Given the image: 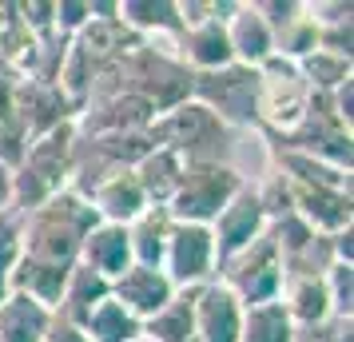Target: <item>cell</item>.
<instances>
[{
	"label": "cell",
	"instance_id": "obj_44",
	"mask_svg": "<svg viewBox=\"0 0 354 342\" xmlns=\"http://www.w3.org/2000/svg\"><path fill=\"white\" fill-rule=\"evenodd\" d=\"M131 342H151V339H147L144 330H140V334H136V339H131Z\"/></svg>",
	"mask_w": 354,
	"mask_h": 342
},
{
	"label": "cell",
	"instance_id": "obj_29",
	"mask_svg": "<svg viewBox=\"0 0 354 342\" xmlns=\"http://www.w3.org/2000/svg\"><path fill=\"white\" fill-rule=\"evenodd\" d=\"M239 342H295V323L279 298L259 303V307H243V330Z\"/></svg>",
	"mask_w": 354,
	"mask_h": 342
},
{
	"label": "cell",
	"instance_id": "obj_40",
	"mask_svg": "<svg viewBox=\"0 0 354 342\" xmlns=\"http://www.w3.org/2000/svg\"><path fill=\"white\" fill-rule=\"evenodd\" d=\"M44 342H88V339H84V330H80V326H72V323H64V319H56V314H52V323H48V334H44Z\"/></svg>",
	"mask_w": 354,
	"mask_h": 342
},
{
	"label": "cell",
	"instance_id": "obj_35",
	"mask_svg": "<svg viewBox=\"0 0 354 342\" xmlns=\"http://www.w3.org/2000/svg\"><path fill=\"white\" fill-rule=\"evenodd\" d=\"M17 12L24 20V28L36 40H48L56 36V17H52V0H17Z\"/></svg>",
	"mask_w": 354,
	"mask_h": 342
},
{
	"label": "cell",
	"instance_id": "obj_4",
	"mask_svg": "<svg viewBox=\"0 0 354 342\" xmlns=\"http://www.w3.org/2000/svg\"><path fill=\"white\" fill-rule=\"evenodd\" d=\"M243 183H247V175L231 160L227 163H183V175H179L176 191L167 199V215L176 223L211 227L215 215L235 199V191Z\"/></svg>",
	"mask_w": 354,
	"mask_h": 342
},
{
	"label": "cell",
	"instance_id": "obj_18",
	"mask_svg": "<svg viewBox=\"0 0 354 342\" xmlns=\"http://www.w3.org/2000/svg\"><path fill=\"white\" fill-rule=\"evenodd\" d=\"M80 263L88 267V271H96L100 278L115 283V278H120V275L131 267L128 227H120V223H96V227L84 235Z\"/></svg>",
	"mask_w": 354,
	"mask_h": 342
},
{
	"label": "cell",
	"instance_id": "obj_22",
	"mask_svg": "<svg viewBox=\"0 0 354 342\" xmlns=\"http://www.w3.org/2000/svg\"><path fill=\"white\" fill-rule=\"evenodd\" d=\"M271 163H274V171H279V175H283L287 183L351 191V171H342V167H330V163L315 160V155H303V151H283V147H271Z\"/></svg>",
	"mask_w": 354,
	"mask_h": 342
},
{
	"label": "cell",
	"instance_id": "obj_45",
	"mask_svg": "<svg viewBox=\"0 0 354 342\" xmlns=\"http://www.w3.org/2000/svg\"><path fill=\"white\" fill-rule=\"evenodd\" d=\"M192 342H195V339H192Z\"/></svg>",
	"mask_w": 354,
	"mask_h": 342
},
{
	"label": "cell",
	"instance_id": "obj_36",
	"mask_svg": "<svg viewBox=\"0 0 354 342\" xmlns=\"http://www.w3.org/2000/svg\"><path fill=\"white\" fill-rule=\"evenodd\" d=\"M295 342H354V319H338L330 314L319 326H303L295 330Z\"/></svg>",
	"mask_w": 354,
	"mask_h": 342
},
{
	"label": "cell",
	"instance_id": "obj_43",
	"mask_svg": "<svg viewBox=\"0 0 354 342\" xmlns=\"http://www.w3.org/2000/svg\"><path fill=\"white\" fill-rule=\"evenodd\" d=\"M4 20H8V4L0 0V32H4Z\"/></svg>",
	"mask_w": 354,
	"mask_h": 342
},
{
	"label": "cell",
	"instance_id": "obj_20",
	"mask_svg": "<svg viewBox=\"0 0 354 342\" xmlns=\"http://www.w3.org/2000/svg\"><path fill=\"white\" fill-rule=\"evenodd\" d=\"M279 303L287 310V319L295 323V330L303 326H319L330 319V298H326V283L322 275H287Z\"/></svg>",
	"mask_w": 354,
	"mask_h": 342
},
{
	"label": "cell",
	"instance_id": "obj_7",
	"mask_svg": "<svg viewBox=\"0 0 354 342\" xmlns=\"http://www.w3.org/2000/svg\"><path fill=\"white\" fill-rule=\"evenodd\" d=\"M192 99L215 112L231 131L255 128L259 76L247 64H227L215 72H192Z\"/></svg>",
	"mask_w": 354,
	"mask_h": 342
},
{
	"label": "cell",
	"instance_id": "obj_5",
	"mask_svg": "<svg viewBox=\"0 0 354 342\" xmlns=\"http://www.w3.org/2000/svg\"><path fill=\"white\" fill-rule=\"evenodd\" d=\"M259 76V99H255V128L267 140H279L287 131L299 128L306 104H310V88H306L303 72L295 60L283 56H267L255 68Z\"/></svg>",
	"mask_w": 354,
	"mask_h": 342
},
{
	"label": "cell",
	"instance_id": "obj_16",
	"mask_svg": "<svg viewBox=\"0 0 354 342\" xmlns=\"http://www.w3.org/2000/svg\"><path fill=\"white\" fill-rule=\"evenodd\" d=\"M84 199H88V207L96 211L100 223H120V227H128L131 219H140L144 207H147V199H144V191H140L131 167L104 175Z\"/></svg>",
	"mask_w": 354,
	"mask_h": 342
},
{
	"label": "cell",
	"instance_id": "obj_12",
	"mask_svg": "<svg viewBox=\"0 0 354 342\" xmlns=\"http://www.w3.org/2000/svg\"><path fill=\"white\" fill-rule=\"evenodd\" d=\"M12 115L20 120L24 135L36 140V135H44V131L60 128L68 120H76V108L68 104V96L56 84L17 80V88H12Z\"/></svg>",
	"mask_w": 354,
	"mask_h": 342
},
{
	"label": "cell",
	"instance_id": "obj_28",
	"mask_svg": "<svg viewBox=\"0 0 354 342\" xmlns=\"http://www.w3.org/2000/svg\"><path fill=\"white\" fill-rule=\"evenodd\" d=\"M80 330H84L88 342H131L140 330H144V323H140L136 314H128V310L108 294L104 303H96V307L84 314Z\"/></svg>",
	"mask_w": 354,
	"mask_h": 342
},
{
	"label": "cell",
	"instance_id": "obj_26",
	"mask_svg": "<svg viewBox=\"0 0 354 342\" xmlns=\"http://www.w3.org/2000/svg\"><path fill=\"white\" fill-rule=\"evenodd\" d=\"M115 17L136 36H176L179 40L176 0H115Z\"/></svg>",
	"mask_w": 354,
	"mask_h": 342
},
{
	"label": "cell",
	"instance_id": "obj_42",
	"mask_svg": "<svg viewBox=\"0 0 354 342\" xmlns=\"http://www.w3.org/2000/svg\"><path fill=\"white\" fill-rule=\"evenodd\" d=\"M12 207V171L8 167H0V215Z\"/></svg>",
	"mask_w": 354,
	"mask_h": 342
},
{
	"label": "cell",
	"instance_id": "obj_15",
	"mask_svg": "<svg viewBox=\"0 0 354 342\" xmlns=\"http://www.w3.org/2000/svg\"><path fill=\"white\" fill-rule=\"evenodd\" d=\"M171 294H176L171 278L163 271H156V267H140V263H131L128 271L112 283V298L128 314H136L140 323H147L151 314H160L171 303Z\"/></svg>",
	"mask_w": 354,
	"mask_h": 342
},
{
	"label": "cell",
	"instance_id": "obj_37",
	"mask_svg": "<svg viewBox=\"0 0 354 342\" xmlns=\"http://www.w3.org/2000/svg\"><path fill=\"white\" fill-rule=\"evenodd\" d=\"M52 17H56V32L72 40L92 20V8H88V0H52Z\"/></svg>",
	"mask_w": 354,
	"mask_h": 342
},
{
	"label": "cell",
	"instance_id": "obj_31",
	"mask_svg": "<svg viewBox=\"0 0 354 342\" xmlns=\"http://www.w3.org/2000/svg\"><path fill=\"white\" fill-rule=\"evenodd\" d=\"M299 72H303V80H306L310 92L330 96L335 88H342L346 80H354V60H346V56H330V52L315 48L310 56L299 60Z\"/></svg>",
	"mask_w": 354,
	"mask_h": 342
},
{
	"label": "cell",
	"instance_id": "obj_17",
	"mask_svg": "<svg viewBox=\"0 0 354 342\" xmlns=\"http://www.w3.org/2000/svg\"><path fill=\"white\" fill-rule=\"evenodd\" d=\"M223 24H227V44H231L235 64L259 68L267 56H274V36L267 28V20L255 12L251 0H235V8H231V17Z\"/></svg>",
	"mask_w": 354,
	"mask_h": 342
},
{
	"label": "cell",
	"instance_id": "obj_30",
	"mask_svg": "<svg viewBox=\"0 0 354 342\" xmlns=\"http://www.w3.org/2000/svg\"><path fill=\"white\" fill-rule=\"evenodd\" d=\"M319 48V24L310 17V8H306V0H299V12L283 24V28H274V56H283V60H303L310 52Z\"/></svg>",
	"mask_w": 354,
	"mask_h": 342
},
{
	"label": "cell",
	"instance_id": "obj_9",
	"mask_svg": "<svg viewBox=\"0 0 354 342\" xmlns=\"http://www.w3.org/2000/svg\"><path fill=\"white\" fill-rule=\"evenodd\" d=\"M160 271L171 278L176 291L215 283V239H211V227L176 223L171 235H167V251H163Z\"/></svg>",
	"mask_w": 354,
	"mask_h": 342
},
{
	"label": "cell",
	"instance_id": "obj_14",
	"mask_svg": "<svg viewBox=\"0 0 354 342\" xmlns=\"http://www.w3.org/2000/svg\"><path fill=\"white\" fill-rule=\"evenodd\" d=\"M243 303L215 278L195 291V342H239Z\"/></svg>",
	"mask_w": 354,
	"mask_h": 342
},
{
	"label": "cell",
	"instance_id": "obj_23",
	"mask_svg": "<svg viewBox=\"0 0 354 342\" xmlns=\"http://www.w3.org/2000/svg\"><path fill=\"white\" fill-rule=\"evenodd\" d=\"M171 227H176V219L167 215V207H144V215L128 223L131 263H140V267H156V271H160Z\"/></svg>",
	"mask_w": 354,
	"mask_h": 342
},
{
	"label": "cell",
	"instance_id": "obj_8",
	"mask_svg": "<svg viewBox=\"0 0 354 342\" xmlns=\"http://www.w3.org/2000/svg\"><path fill=\"white\" fill-rule=\"evenodd\" d=\"M215 278L239 298L243 307H259V303L279 298V291H283V259H279L271 227L263 231L251 247H243L235 259H227Z\"/></svg>",
	"mask_w": 354,
	"mask_h": 342
},
{
	"label": "cell",
	"instance_id": "obj_2",
	"mask_svg": "<svg viewBox=\"0 0 354 342\" xmlns=\"http://www.w3.org/2000/svg\"><path fill=\"white\" fill-rule=\"evenodd\" d=\"M72 151H76V120L28 140L24 160L12 171V207L8 211L24 215L40 207L44 199H52L56 191H64L68 175H72Z\"/></svg>",
	"mask_w": 354,
	"mask_h": 342
},
{
	"label": "cell",
	"instance_id": "obj_6",
	"mask_svg": "<svg viewBox=\"0 0 354 342\" xmlns=\"http://www.w3.org/2000/svg\"><path fill=\"white\" fill-rule=\"evenodd\" d=\"M267 144L283 147V151L315 155V160L330 163V167H342V171L354 167V131L338 120L330 96H322V92H310V104H306L299 128L279 135V140H267Z\"/></svg>",
	"mask_w": 354,
	"mask_h": 342
},
{
	"label": "cell",
	"instance_id": "obj_11",
	"mask_svg": "<svg viewBox=\"0 0 354 342\" xmlns=\"http://www.w3.org/2000/svg\"><path fill=\"white\" fill-rule=\"evenodd\" d=\"M156 120V108L147 99L131 96V92H108L84 104V112L76 115V135L92 140V135H128V131H147V124Z\"/></svg>",
	"mask_w": 354,
	"mask_h": 342
},
{
	"label": "cell",
	"instance_id": "obj_41",
	"mask_svg": "<svg viewBox=\"0 0 354 342\" xmlns=\"http://www.w3.org/2000/svg\"><path fill=\"white\" fill-rule=\"evenodd\" d=\"M12 88H17V76L8 68H0V120L12 115Z\"/></svg>",
	"mask_w": 354,
	"mask_h": 342
},
{
	"label": "cell",
	"instance_id": "obj_38",
	"mask_svg": "<svg viewBox=\"0 0 354 342\" xmlns=\"http://www.w3.org/2000/svg\"><path fill=\"white\" fill-rule=\"evenodd\" d=\"M351 44H354L351 17H338V20L319 24V48L322 52H330V56H346V60H351Z\"/></svg>",
	"mask_w": 354,
	"mask_h": 342
},
{
	"label": "cell",
	"instance_id": "obj_34",
	"mask_svg": "<svg viewBox=\"0 0 354 342\" xmlns=\"http://www.w3.org/2000/svg\"><path fill=\"white\" fill-rule=\"evenodd\" d=\"M24 147H28V135L20 128L17 115H4L0 120V167L17 171V163L24 160Z\"/></svg>",
	"mask_w": 354,
	"mask_h": 342
},
{
	"label": "cell",
	"instance_id": "obj_33",
	"mask_svg": "<svg viewBox=\"0 0 354 342\" xmlns=\"http://www.w3.org/2000/svg\"><path fill=\"white\" fill-rule=\"evenodd\" d=\"M17 231H20V215L4 211L0 215V303L12 291V267H17V255H20Z\"/></svg>",
	"mask_w": 354,
	"mask_h": 342
},
{
	"label": "cell",
	"instance_id": "obj_21",
	"mask_svg": "<svg viewBox=\"0 0 354 342\" xmlns=\"http://www.w3.org/2000/svg\"><path fill=\"white\" fill-rule=\"evenodd\" d=\"M52 310L20 291H8L0 303V342H44Z\"/></svg>",
	"mask_w": 354,
	"mask_h": 342
},
{
	"label": "cell",
	"instance_id": "obj_1",
	"mask_svg": "<svg viewBox=\"0 0 354 342\" xmlns=\"http://www.w3.org/2000/svg\"><path fill=\"white\" fill-rule=\"evenodd\" d=\"M100 219L88 207V199H80L76 191H56L52 199H44L40 207L20 215V259H32L40 267H56V271H72L80 263L84 235L96 227Z\"/></svg>",
	"mask_w": 354,
	"mask_h": 342
},
{
	"label": "cell",
	"instance_id": "obj_10",
	"mask_svg": "<svg viewBox=\"0 0 354 342\" xmlns=\"http://www.w3.org/2000/svg\"><path fill=\"white\" fill-rule=\"evenodd\" d=\"M267 231V215L259 207V191L255 183L247 180L235 191V199L227 203L223 211L215 215V223H211V239H215V275H219V267L227 259H235L243 247H251Z\"/></svg>",
	"mask_w": 354,
	"mask_h": 342
},
{
	"label": "cell",
	"instance_id": "obj_19",
	"mask_svg": "<svg viewBox=\"0 0 354 342\" xmlns=\"http://www.w3.org/2000/svg\"><path fill=\"white\" fill-rule=\"evenodd\" d=\"M179 60L192 68V72H215V68L235 64L231 44H227L223 17H211L203 24L187 28V32H179Z\"/></svg>",
	"mask_w": 354,
	"mask_h": 342
},
{
	"label": "cell",
	"instance_id": "obj_13",
	"mask_svg": "<svg viewBox=\"0 0 354 342\" xmlns=\"http://www.w3.org/2000/svg\"><path fill=\"white\" fill-rule=\"evenodd\" d=\"M290 203H295V215H299L310 231H319V235H338V231L354 227V199H351V191L290 183Z\"/></svg>",
	"mask_w": 354,
	"mask_h": 342
},
{
	"label": "cell",
	"instance_id": "obj_25",
	"mask_svg": "<svg viewBox=\"0 0 354 342\" xmlns=\"http://www.w3.org/2000/svg\"><path fill=\"white\" fill-rule=\"evenodd\" d=\"M108 294H112V283H108V278H100L96 271H88L84 263H76V267H72V275H68V283H64L60 307L52 310V314H56V319H64V323H72V326H80L84 314L96 307V303H104Z\"/></svg>",
	"mask_w": 354,
	"mask_h": 342
},
{
	"label": "cell",
	"instance_id": "obj_32",
	"mask_svg": "<svg viewBox=\"0 0 354 342\" xmlns=\"http://www.w3.org/2000/svg\"><path fill=\"white\" fill-rule=\"evenodd\" d=\"M326 283V298H330V314L338 319H354V267L351 263H330L322 271Z\"/></svg>",
	"mask_w": 354,
	"mask_h": 342
},
{
	"label": "cell",
	"instance_id": "obj_3",
	"mask_svg": "<svg viewBox=\"0 0 354 342\" xmlns=\"http://www.w3.org/2000/svg\"><path fill=\"white\" fill-rule=\"evenodd\" d=\"M147 135L156 147L176 151L183 163H227V151H231V128L195 99H183L160 112L147 124Z\"/></svg>",
	"mask_w": 354,
	"mask_h": 342
},
{
	"label": "cell",
	"instance_id": "obj_39",
	"mask_svg": "<svg viewBox=\"0 0 354 342\" xmlns=\"http://www.w3.org/2000/svg\"><path fill=\"white\" fill-rule=\"evenodd\" d=\"M255 4V12L263 20H267V28H271V36H274V28H283L295 12H299V0H251Z\"/></svg>",
	"mask_w": 354,
	"mask_h": 342
},
{
	"label": "cell",
	"instance_id": "obj_24",
	"mask_svg": "<svg viewBox=\"0 0 354 342\" xmlns=\"http://www.w3.org/2000/svg\"><path fill=\"white\" fill-rule=\"evenodd\" d=\"M131 171H136V183L144 191L147 207H167V199L176 191L179 175H183V160H179L176 151H167V147H151Z\"/></svg>",
	"mask_w": 354,
	"mask_h": 342
},
{
	"label": "cell",
	"instance_id": "obj_27",
	"mask_svg": "<svg viewBox=\"0 0 354 342\" xmlns=\"http://www.w3.org/2000/svg\"><path fill=\"white\" fill-rule=\"evenodd\" d=\"M195 291L199 287H187V291L171 294V303L144 323L147 339L151 342H192L195 339Z\"/></svg>",
	"mask_w": 354,
	"mask_h": 342
}]
</instances>
